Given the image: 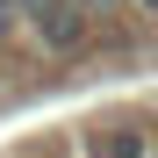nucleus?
<instances>
[{"label":"nucleus","mask_w":158,"mask_h":158,"mask_svg":"<svg viewBox=\"0 0 158 158\" xmlns=\"http://www.w3.org/2000/svg\"><path fill=\"white\" fill-rule=\"evenodd\" d=\"M15 22H29V0H0V36H7Z\"/></svg>","instance_id":"3"},{"label":"nucleus","mask_w":158,"mask_h":158,"mask_svg":"<svg viewBox=\"0 0 158 158\" xmlns=\"http://www.w3.org/2000/svg\"><path fill=\"white\" fill-rule=\"evenodd\" d=\"M86 158H144V129H94Z\"/></svg>","instance_id":"2"},{"label":"nucleus","mask_w":158,"mask_h":158,"mask_svg":"<svg viewBox=\"0 0 158 158\" xmlns=\"http://www.w3.org/2000/svg\"><path fill=\"white\" fill-rule=\"evenodd\" d=\"M137 7H151V15H158V0H137Z\"/></svg>","instance_id":"5"},{"label":"nucleus","mask_w":158,"mask_h":158,"mask_svg":"<svg viewBox=\"0 0 158 158\" xmlns=\"http://www.w3.org/2000/svg\"><path fill=\"white\" fill-rule=\"evenodd\" d=\"M29 29H36L43 50H79L86 29H94V15L79 0H29Z\"/></svg>","instance_id":"1"},{"label":"nucleus","mask_w":158,"mask_h":158,"mask_svg":"<svg viewBox=\"0 0 158 158\" xmlns=\"http://www.w3.org/2000/svg\"><path fill=\"white\" fill-rule=\"evenodd\" d=\"M79 7H86V15H108V7H115V0H79Z\"/></svg>","instance_id":"4"}]
</instances>
